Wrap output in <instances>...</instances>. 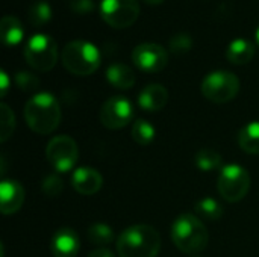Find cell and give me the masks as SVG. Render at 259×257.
I'll use <instances>...</instances> for the list:
<instances>
[{"label":"cell","mask_w":259,"mask_h":257,"mask_svg":"<svg viewBox=\"0 0 259 257\" xmlns=\"http://www.w3.org/2000/svg\"><path fill=\"white\" fill-rule=\"evenodd\" d=\"M8 88H9V77L5 71L0 73V95L5 97L6 92H8Z\"/></svg>","instance_id":"obj_30"},{"label":"cell","mask_w":259,"mask_h":257,"mask_svg":"<svg viewBox=\"0 0 259 257\" xmlns=\"http://www.w3.org/2000/svg\"><path fill=\"white\" fill-rule=\"evenodd\" d=\"M118 257H156L161 250V235L149 224L124 229L117 238Z\"/></svg>","instance_id":"obj_2"},{"label":"cell","mask_w":259,"mask_h":257,"mask_svg":"<svg viewBox=\"0 0 259 257\" xmlns=\"http://www.w3.org/2000/svg\"><path fill=\"white\" fill-rule=\"evenodd\" d=\"M171 239L179 251L197 254L208 247L209 235L200 218L191 214H182L171 224Z\"/></svg>","instance_id":"obj_3"},{"label":"cell","mask_w":259,"mask_h":257,"mask_svg":"<svg viewBox=\"0 0 259 257\" xmlns=\"http://www.w3.org/2000/svg\"><path fill=\"white\" fill-rule=\"evenodd\" d=\"M61 106L50 92H38L24 105V120L29 129L38 135L55 132L61 123Z\"/></svg>","instance_id":"obj_1"},{"label":"cell","mask_w":259,"mask_h":257,"mask_svg":"<svg viewBox=\"0 0 259 257\" xmlns=\"http://www.w3.org/2000/svg\"><path fill=\"white\" fill-rule=\"evenodd\" d=\"M87 236H88V241L93 245H96L97 248H106V245L112 244L115 239L112 227H109L108 224H103V223H96V224L90 226Z\"/></svg>","instance_id":"obj_21"},{"label":"cell","mask_w":259,"mask_h":257,"mask_svg":"<svg viewBox=\"0 0 259 257\" xmlns=\"http://www.w3.org/2000/svg\"><path fill=\"white\" fill-rule=\"evenodd\" d=\"M88 257H114L112 251L108 250V248H97L94 251H91Z\"/></svg>","instance_id":"obj_31"},{"label":"cell","mask_w":259,"mask_h":257,"mask_svg":"<svg viewBox=\"0 0 259 257\" xmlns=\"http://www.w3.org/2000/svg\"><path fill=\"white\" fill-rule=\"evenodd\" d=\"M196 212L203 220L219 221L223 217V206L217 200H214L211 197H205L196 203Z\"/></svg>","instance_id":"obj_22"},{"label":"cell","mask_w":259,"mask_h":257,"mask_svg":"<svg viewBox=\"0 0 259 257\" xmlns=\"http://www.w3.org/2000/svg\"><path fill=\"white\" fill-rule=\"evenodd\" d=\"M106 80L117 89H129L135 85V73L126 64L117 62L106 68Z\"/></svg>","instance_id":"obj_16"},{"label":"cell","mask_w":259,"mask_h":257,"mask_svg":"<svg viewBox=\"0 0 259 257\" xmlns=\"http://www.w3.org/2000/svg\"><path fill=\"white\" fill-rule=\"evenodd\" d=\"M62 65L76 76H90L100 67V52L88 41L76 39L64 45L61 53Z\"/></svg>","instance_id":"obj_4"},{"label":"cell","mask_w":259,"mask_h":257,"mask_svg":"<svg viewBox=\"0 0 259 257\" xmlns=\"http://www.w3.org/2000/svg\"><path fill=\"white\" fill-rule=\"evenodd\" d=\"M222 155L209 147H203L196 153L194 158V164L196 167L203 171V173H209V171H215L217 168H223L222 167Z\"/></svg>","instance_id":"obj_20"},{"label":"cell","mask_w":259,"mask_h":257,"mask_svg":"<svg viewBox=\"0 0 259 257\" xmlns=\"http://www.w3.org/2000/svg\"><path fill=\"white\" fill-rule=\"evenodd\" d=\"M168 47H170V52L176 56H182L185 53H188L193 47V39L190 35L187 33H178L175 35L170 42H168Z\"/></svg>","instance_id":"obj_26"},{"label":"cell","mask_w":259,"mask_h":257,"mask_svg":"<svg viewBox=\"0 0 259 257\" xmlns=\"http://www.w3.org/2000/svg\"><path fill=\"white\" fill-rule=\"evenodd\" d=\"M52 20V8L47 2H35L29 9V21L32 26H44Z\"/></svg>","instance_id":"obj_24"},{"label":"cell","mask_w":259,"mask_h":257,"mask_svg":"<svg viewBox=\"0 0 259 257\" xmlns=\"http://www.w3.org/2000/svg\"><path fill=\"white\" fill-rule=\"evenodd\" d=\"M70 8L77 14H90L94 11L96 5L93 0H70Z\"/></svg>","instance_id":"obj_29"},{"label":"cell","mask_w":259,"mask_h":257,"mask_svg":"<svg viewBox=\"0 0 259 257\" xmlns=\"http://www.w3.org/2000/svg\"><path fill=\"white\" fill-rule=\"evenodd\" d=\"M46 158L55 171L67 173L73 170L79 159L77 142L68 135L53 136L46 147Z\"/></svg>","instance_id":"obj_8"},{"label":"cell","mask_w":259,"mask_h":257,"mask_svg":"<svg viewBox=\"0 0 259 257\" xmlns=\"http://www.w3.org/2000/svg\"><path fill=\"white\" fill-rule=\"evenodd\" d=\"M200 89L206 100L223 105L232 101L240 92V79L231 71H212L205 76Z\"/></svg>","instance_id":"obj_6"},{"label":"cell","mask_w":259,"mask_h":257,"mask_svg":"<svg viewBox=\"0 0 259 257\" xmlns=\"http://www.w3.org/2000/svg\"><path fill=\"white\" fill-rule=\"evenodd\" d=\"M191 257H200V256H191Z\"/></svg>","instance_id":"obj_34"},{"label":"cell","mask_w":259,"mask_h":257,"mask_svg":"<svg viewBox=\"0 0 259 257\" xmlns=\"http://www.w3.org/2000/svg\"><path fill=\"white\" fill-rule=\"evenodd\" d=\"M15 129V117L11 108L6 103L0 105V141L6 142Z\"/></svg>","instance_id":"obj_25"},{"label":"cell","mask_w":259,"mask_h":257,"mask_svg":"<svg viewBox=\"0 0 259 257\" xmlns=\"http://www.w3.org/2000/svg\"><path fill=\"white\" fill-rule=\"evenodd\" d=\"M26 62L36 71H50L58 62V45L49 35H33L24 47Z\"/></svg>","instance_id":"obj_7"},{"label":"cell","mask_w":259,"mask_h":257,"mask_svg":"<svg viewBox=\"0 0 259 257\" xmlns=\"http://www.w3.org/2000/svg\"><path fill=\"white\" fill-rule=\"evenodd\" d=\"M71 186L80 195H94L103 186L102 174L90 167L76 168L71 174Z\"/></svg>","instance_id":"obj_12"},{"label":"cell","mask_w":259,"mask_h":257,"mask_svg":"<svg viewBox=\"0 0 259 257\" xmlns=\"http://www.w3.org/2000/svg\"><path fill=\"white\" fill-rule=\"evenodd\" d=\"M80 250V239L73 229H59L50 241V251L55 257H76Z\"/></svg>","instance_id":"obj_14"},{"label":"cell","mask_w":259,"mask_h":257,"mask_svg":"<svg viewBox=\"0 0 259 257\" xmlns=\"http://www.w3.org/2000/svg\"><path fill=\"white\" fill-rule=\"evenodd\" d=\"M14 80H15V85H17L21 91H24V92L35 91V89L39 86V79H38L35 74L29 73V71H18V73L15 74Z\"/></svg>","instance_id":"obj_28"},{"label":"cell","mask_w":259,"mask_h":257,"mask_svg":"<svg viewBox=\"0 0 259 257\" xmlns=\"http://www.w3.org/2000/svg\"><path fill=\"white\" fill-rule=\"evenodd\" d=\"M255 39H256V44L259 45V27L256 29V33H255Z\"/></svg>","instance_id":"obj_33"},{"label":"cell","mask_w":259,"mask_h":257,"mask_svg":"<svg viewBox=\"0 0 259 257\" xmlns=\"http://www.w3.org/2000/svg\"><path fill=\"white\" fill-rule=\"evenodd\" d=\"M41 191L46 197H50V198H55L58 195L62 194L64 191V185H62V180L56 176V174H50L47 177H44L42 183H41Z\"/></svg>","instance_id":"obj_27"},{"label":"cell","mask_w":259,"mask_h":257,"mask_svg":"<svg viewBox=\"0 0 259 257\" xmlns=\"http://www.w3.org/2000/svg\"><path fill=\"white\" fill-rule=\"evenodd\" d=\"M156 136V129L153 127V124L147 120H137L132 126V139L138 144V145H149L153 142Z\"/></svg>","instance_id":"obj_23"},{"label":"cell","mask_w":259,"mask_h":257,"mask_svg":"<svg viewBox=\"0 0 259 257\" xmlns=\"http://www.w3.org/2000/svg\"><path fill=\"white\" fill-rule=\"evenodd\" d=\"M217 189L220 197L228 203L241 201L250 189L249 171L238 164L225 165L217 179Z\"/></svg>","instance_id":"obj_5"},{"label":"cell","mask_w":259,"mask_h":257,"mask_svg":"<svg viewBox=\"0 0 259 257\" xmlns=\"http://www.w3.org/2000/svg\"><path fill=\"white\" fill-rule=\"evenodd\" d=\"M24 188L17 180H2L0 183V211L3 215L18 212L24 203Z\"/></svg>","instance_id":"obj_13"},{"label":"cell","mask_w":259,"mask_h":257,"mask_svg":"<svg viewBox=\"0 0 259 257\" xmlns=\"http://www.w3.org/2000/svg\"><path fill=\"white\" fill-rule=\"evenodd\" d=\"M102 20L114 29L131 27L140 17L138 0H102Z\"/></svg>","instance_id":"obj_9"},{"label":"cell","mask_w":259,"mask_h":257,"mask_svg":"<svg viewBox=\"0 0 259 257\" xmlns=\"http://www.w3.org/2000/svg\"><path fill=\"white\" fill-rule=\"evenodd\" d=\"M143 2H146L147 5H159V3H162L164 0H143Z\"/></svg>","instance_id":"obj_32"},{"label":"cell","mask_w":259,"mask_h":257,"mask_svg":"<svg viewBox=\"0 0 259 257\" xmlns=\"http://www.w3.org/2000/svg\"><path fill=\"white\" fill-rule=\"evenodd\" d=\"M238 145L249 155H259V121H250L240 129Z\"/></svg>","instance_id":"obj_19"},{"label":"cell","mask_w":259,"mask_h":257,"mask_svg":"<svg viewBox=\"0 0 259 257\" xmlns=\"http://www.w3.org/2000/svg\"><path fill=\"white\" fill-rule=\"evenodd\" d=\"M0 35H2V41L8 47L20 44L24 38V29L21 21L17 17L5 15L0 23Z\"/></svg>","instance_id":"obj_18"},{"label":"cell","mask_w":259,"mask_h":257,"mask_svg":"<svg viewBox=\"0 0 259 257\" xmlns=\"http://www.w3.org/2000/svg\"><path fill=\"white\" fill-rule=\"evenodd\" d=\"M132 62L141 71L159 73L168 64V52L156 42H143L134 48Z\"/></svg>","instance_id":"obj_11"},{"label":"cell","mask_w":259,"mask_h":257,"mask_svg":"<svg viewBox=\"0 0 259 257\" xmlns=\"http://www.w3.org/2000/svg\"><path fill=\"white\" fill-rule=\"evenodd\" d=\"M168 103V91L165 86L159 83H152L147 85L146 88L141 89L138 95V105L141 109L147 112H158L165 108Z\"/></svg>","instance_id":"obj_15"},{"label":"cell","mask_w":259,"mask_h":257,"mask_svg":"<svg viewBox=\"0 0 259 257\" xmlns=\"http://www.w3.org/2000/svg\"><path fill=\"white\" fill-rule=\"evenodd\" d=\"M255 56V45L244 38L234 39L226 50V58L234 65H244Z\"/></svg>","instance_id":"obj_17"},{"label":"cell","mask_w":259,"mask_h":257,"mask_svg":"<svg viewBox=\"0 0 259 257\" xmlns=\"http://www.w3.org/2000/svg\"><path fill=\"white\" fill-rule=\"evenodd\" d=\"M99 118L109 130L123 129L134 120V106L126 97L114 95L102 105Z\"/></svg>","instance_id":"obj_10"}]
</instances>
